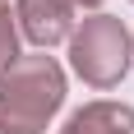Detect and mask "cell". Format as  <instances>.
<instances>
[{
    "instance_id": "cell-1",
    "label": "cell",
    "mask_w": 134,
    "mask_h": 134,
    "mask_svg": "<svg viewBox=\"0 0 134 134\" xmlns=\"http://www.w3.org/2000/svg\"><path fill=\"white\" fill-rule=\"evenodd\" d=\"M65 102V69L55 55L32 51L0 69V134H42Z\"/></svg>"
},
{
    "instance_id": "cell-2",
    "label": "cell",
    "mask_w": 134,
    "mask_h": 134,
    "mask_svg": "<svg viewBox=\"0 0 134 134\" xmlns=\"http://www.w3.org/2000/svg\"><path fill=\"white\" fill-rule=\"evenodd\" d=\"M130 55H134V37L111 14L83 19V28L69 37V65L93 88H116L125 79V69H130Z\"/></svg>"
},
{
    "instance_id": "cell-3",
    "label": "cell",
    "mask_w": 134,
    "mask_h": 134,
    "mask_svg": "<svg viewBox=\"0 0 134 134\" xmlns=\"http://www.w3.org/2000/svg\"><path fill=\"white\" fill-rule=\"evenodd\" d=\"M14 19H19V32L28 42H37L42 51L65 42V37H74V9L65 0H19Z\"/></svg>"
},
{
    "instance_id": "cell-4",
    "label": "cell",
    "mask_w": 134,
    "mask_h": 134,
    "mask_svg": "<svg viewBox=\"0 0 134 134\" xmlns=\"http://www.w3.org/2000/svg\"><path fill=\"white\" fill-rule=\"evenodd\" d=\"M60 134H134V107H125V102H88L65 120Z\"/></svg>"
},
{
    "instance_id": "cell-5",
    "label": "cell",
    "mask_w": 134,
    "mask_h": 134,
    "mask_svg": "<svg viewBox=\"0 0 134 134\" xmlns=\"http://www.w3.org/2000/svg\"><path fill=\"white\" fill-rule=\"evenodd\" d=\"M19 55H23V51H19V19H14L9 5H0V69L14 65Z\"/></svg>"
},
{
    "instance_id": "cell-6",
    "label": "cell",
    "mask_w": 134,
    "mask_h": 134,
    "mask_svg": "<svg viewBox=\"0 0 134 134\" xmlns=\"http://www.w3.org/2000/svg\"><path fill=\"white\" fill-rule=\"evenodd\" d=\"M69 9H97V5H102V0H65Z\"/></svg>"
},
{
    "instance_id": "cell-7",
    "label": "cell",
    "mask_w": 134,
    "mask_h": 134,
    "mask_svg": "<svg viewBox=\"0 0 134 134\" xmlns=\"http://www.w3.org/2000/svg\"><path fill=\"white\" fill-rule=\"evenodd\" d=\"M0 5H9V0H0Z\"/></svg>"
}]
</instances>
